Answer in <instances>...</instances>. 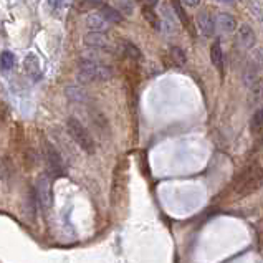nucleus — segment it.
I'll return each mask as SVG.
<instances>
[{"label":"nucleus","mask_w":263,"mask_h":263,"mask_svg":"<svg viewBox=\"0 0 263 263\" xmlns=\"http://www.w3.org/2000/svg\"><path fill=\"white\" fill-rule=\"evenodd\" d=\"M263 185V167L259 162H252L237 172L234 179V192L239 197H245L257 192Z\"/></svg>","instance_id":"1"},{"label":"nucleus","mask_w":263,"mask_h":263,"mask_svg":"<svg viewBox=\"0 0 263 263\" xmlns=\"http://www.w3.org/2000/svg\"><path fill=\"white\" fill-rule=\"evenodd\" d=\"M78 76L80 80L86 81V83H103V81H108L113 76V70L103 61L88 56V58L80 60Z\"/></svg>","instance_id":"2"},{"label":"nucleus","mask_w":263,"mask_h":263,"mask_svg":"<svg viewBox=\"0 0 263 263\" xmlns=\"http://www.w3.org/2000/svg\"><path fill=\"white\" fill-rule=\"evenodd\" d=\"M66 130H68L70 136L73 137V141L78 144V147H81V151H85L88 154H95L96 151L95 139H93L90 131L81 125V121H78L76 118H68V121H66Z\"/></svg>","instance_id":"3"},{"label":"nucleus","mask_w":263,"mask_h":263,"mask_svg":"<svg viewBox=\"0 0 263 263\" xmlns=\"http://www.w3.org/2000/svg\"><path fill=\"white\" fill-rule=\"evenodd\" d=\"M35 200H37V205L40 209L46 212L51 204H53V194H51V180L46 177V175H40L37 184H35Z\"/></svg>","instance_id":"4"},{"label":"nucleus","mask_w":263,"mask_h":263,"mask_svg":"<svg viewBox=\"0 0 263 263\" xmlns=\"http://www.w3.org/2000/svg\"><path fill=\"white\" fill-rule=\"evenodd\" d=\"M45 161L48 166V171L53 175H65L66 174V162L63 156L58 152L53 144L46 142L45 144Z\"/></svg>","instance_id":"5"},{"label":"nucleus","mask_w":263,"mask_h":263,"mask_svg":"<svg viewBox=\"0 0 263 263\" xmlns=\"http://www.w3.org/2000/svg\"><path fill=\"white\" fill-rule=\"evenodd\" d=\"M85 27L91 33H106L110 28V23L101 17V13H91L85 18Z\"/></svg>","instance_id":"6"},{"label":"nucleus","mask_w":263,"mask_h":263,"mask_svg":"<svg viewBox=\"0 0 263 263\" xmlns=\"http://www.w3.org/2000/svg\"><path fill=\"white\" fill-rule=\"evenodd\" d=\"M23 68H25V73H27L33 81H38L40 78H42V66H40V60L37 55L28 53L27 56H25Z\"/></svg>","instance_id":"7"},{"label":"nucleus","mask_w":263,"mask_h":263,"mask_svg":"<svg viewBox=\"0 0 263 263\" xmlns=\"http://www.w3.org/2000/svg\"><path fill=\"white\" fill-rule=\"evenodd\" d=\"M197 27L204 37H212L215 33V18L207 10H204V12H200L197 15Z\"/></svg>","instance_id":"8"},{"label":"nucleus","mask_w":263,"mask_h":263,"mask_svg":"<svg viewBox=\"0 0 263 263\" xmlns=\"http://www.w3.org/2000/svg\"><path fill=\"white\" fill-rule=\"evenodd\" d=\"M65 93H66V98L71 103H75V105H90V96H88V93L81 86L70 85Z\"/></svg>","instance_id":"9"},{"label":"nucleus","mask_w":263,"mask_h":263,"mask_svg":"<svg viewBox=\"0 0 263 263\" xmlns=\"http://www.w3.org/2000/svg\"><path fill=\"white\" fill-rule=\"evenodd\" d=\"M237 42H239V45L242 46V48L249 50L254 46L255 43V33L254 30H252L249 25L244 23L239 27V33H237Z\"/></svg>","instance_id":"10"},{"label":"nucleus","mask_w":263,"mask_h":263,"mask_svg":"<svg viewBox=\"0 0 263 263\" xmlns=\"http://www.w3.org/2000/svg\"><path fill=\"white\" fill-rule=\"evenodd\" d=\"M85 45L91 46V48L96 50H106L110 46V40H108L106 33H86L83 38Z\"/></svg>","instance_id":"11"},{"label":"nucleus","mask_w":263,"mask_h":263,"mask_svg":"<svg viewBox=\"0 0 263 263\" xmlns=\"http://www.w3.org/2000/svg\"><path fill=\"white\" fill-rule=\"evenodd\" d=\"M237 27V22L235 18L232 17L229 13H219L215 17V28H220L222 32L229 33V32H234Z\"/></svg>","instance_id":"12"},{"label":"nucleus","mask_w":263,"mask_h":263,"mask_svg":"<svg viewBox=\"0 0 263 263\" xmlns=\"http://www.w3.org/2000/svg\"><path fill=\"white\" fill-rule=\"evenodd\" d=\"M210 61H212L215 68L222 71V68H224V51H222V45L219 40L214 42L212 46H210Z\"/></svg>","instance_id":"13"},{"label":"nucleus","mask_w":263,"mask_h":263,"mask_svg":"<svg viewBox=\"0 0 263 263\" xmlns=\"http://www.w3.org/2000/svg\"><path fill=\"white\" fill-rule=\"evenodd\" d=\"M100 12H101V17L106 20L108 23H121L123 22V15L118 12V8L115 7H110V5H105L103 8H100Z\"/></svg>","instance_id":"14"},{"label":"nucleus","mask_w":263,"mask_h":263,"mask_svg":"<svg viewBox=\"0 0 263 263\" xmlns=\"http://www.w3.org/2000/svg\"><path fill=\"white\" fill-rule=\"evenodd\" d=\"M120 48H121V51H123V55L126 56V58H130V60H141L142 58V53H141V50L137 48L136 45L134 43H131V42H121V45H120Z\"/></svg>","instance_id":"15"},{"label":"nucleus","mask_w":263,"mask_h":263,"mask_svg":"<svg viewBox=\"0 0 263 263\" xmlns=\"http://www.w3.org/2000/svg\"><path fill=\"white\" fill-rule=\"evenodd\" d=\"M142 17L147 20L151 27H154L156 30L161 28V20H159L157 13L154 12V10H152L151 7H149V5H144V7H142Z\"/></svg>","instance_id":"16"},{"label":"nucleus","mask_w":263,"mask_h":263,"mask_svg":"<svg viewBox=\"0 0 263 263\" xmlns=\"http://www.w3.org/2000/svg\"><path fill=\"white\" fill-rule=\"evenodd\" d=\"M13 66H15V55L12 51H3V53L0 55V68L7 73V71L13 70Z\"/></svg>","instance_id":"17"},{"label":"nucleus","mask_w":263,"mask_h":263,"mask_svg":"<svg viewBox=\"0 0 263 263\" xmlns=\"http://www.w3.org/2000/svg\"><path fill=\"white\" fill-rule=\"evenodd\" d=\"M171 60L174 61L175 66H184L185 61H187V56H185L182 48H179V46H172L171 48Z\"/></svg>","instance_id":"18"},{"label":"nucleus","mask_w":263,"mask_h":263,"mask_svg":"<svg viewBox=\"0 0 263 263\" xmlns=\"http://www.w3.org/2000/svg\"><path fill=\"white\" fill-rule=\"evenodd\" d=\"M250 130H252V132H260V131H263V106L255 113L254 118H252Z\"/></svg>","instance_id":"19"},{"label":"nucleus","mask_w":263,"mask_h":263,"mask_svg":"<svg viewBox=\"0 0 263 263\" xmlns=\"http://www.w3.org/2000/svg\"><path fill=\"white\" fill-rule=\"evenodd\" d=\"M118 3V12H120L121 15H131L134 12V3L132 0H116Z\"/></svg>","instance_id":"20"},{"label":"nucleus","mask_w":263,"mask_h":263,"mask_svg":"<svg viewBox=\"0 0 263 263\" xmlns=\"http://www.w3.org/2000/svg\"><path fill=\"white\" fill-rule=\"evenodd\" d=\"M10 174H12V166H10V162L7 159L0 156V180L8 179Z\"/></svg>","instance_id":"21"},{"label":"nucleus","mask_w":263,"mask_h":263,"mask_svg":"<svg viewBox=\"0 0 263 263\" xmlns=\"http://www.w3.org/2000/svg\"><path fill=\"white\" fill-rule=\"evenodd\" d=\"M85 5L90 8H103L106 5V0H85Z\"/></svg>","instance_id":"22"},{"label":"nucleus","mask_w":263,"mask_h":263,"mask_svg":"<svg viewBox=\"0 0 263 263\" xmlns=\"http://www.w3.org/2000/svg\"><path fill=\"white\" fill-rule=\"evenodd\" d=\"M174 8H175V15H177V17H179L180 20H182V23L187 25V23H189V20H187V17H185V13H184L182 7H180V5H179L177 2H174Z\"/></svg>","instance_id":"23"},{"label":"nucleus","mask_w":263,"mask_h":263,"mask_svg":"<svg viewBox=\"0 0 263 263\" xmlns=\"http://www.w3.org/2000/svg\"><path fill=\"white\" fill-rule=\"evenodd\" d=\"M48 3L51 8H61V7H65L66 0H48Z\"/></svg>","instance_id":"24"},{"label":"nucleus","mask_w":263,"mask_h":263,"mask_svg":"<svg viewBox=\"0 0 263 263\" xmlns=\"http://www.w3.org/2000/svg\"><path fill=\"white\" fill-rule=\"evenodd\" d=\"M184 5H187V7H197L200 3V0H182Z\"/></svg>","instance_id":"25"},{"label":"nucleus","mask_w":263,"mask_h":263,"mask_svg":"<svg viewBox=\"0 0 263 263\" xmlns=\"http://www.w3.org/2000/svg\"><path fill=\"white\" fill-rule=\"evenodd\" d=\"M144 2H146V5H149V7H152V5H156L159 0H144Z\"/></svg>","instance_id":"26"},{"label":"nucleus","mask_w":263,"mask_h":263,"mask_svg":"<svg viewBox=\"0 0 263 263\" xmlns=\"http://www.w3.org/2000/svg\"><path fill=\"white\" fill-rule=\"evenodd\" d=\"M219 2H220V3H234L235 0H219Z\"/></svg>","instance_id":"27"}]
</instances>
